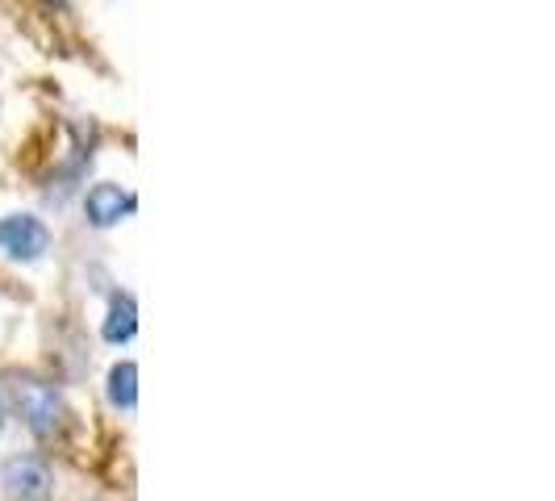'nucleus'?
<instances>
[{
	"mask_svg": "<svg viewBox=\"0 0 555 501\" xmlns=\"http://www.w3.org/2000/svg\"><path fill=\"white\" fill-rule=\"evenodd\" d=\"M0 485H4V493L13 501H51V493H55L51 468L42 460H29V455L9 460L4 473H0Z\"/></svg>",
	"mask_w": 555,
	"mask_h": 501,
	"instance_id": "nucleus-3",
	"label": "nucleus"
},
{
	"mask_svg": "<svg viewBox=\"0 0 555 501\" xmlns=\"http://www.w3.org/2000/svg\"><path fill=\"white\" fill-rule=\"evenodd\" d=\"M0 251L17 264H38L51 251V230L34 214H9L0 218Z\"/></svg>",
	"mask_w": 555,
	"mask_h": 501,
	"instance_id": "nucleus-1",
	"label": "nucleus"
},
{
	"mask_svg": "<svg viewBox=\"0 0 555 501\" xmlns=\"http://www.w3.org/2000/svg\"><path fill=\"white\" fill-rule=\"evenodd\" d=\"M139 331V306H134V297H126V293H117L109 301V318H105V343H130Z\"/></svg>",
	"mask_w": 555,
	"mask_h": 501,
	"instance_id": "nucleus-5",
	"label": "nucleus"
},
{
	"mask_svg": "<svg viewBox=\"0 0 555 501\" xmlns=\"http://www.w3.org/2000/svg\"><path fill=\"white\" fill-rule=\"evenodd\" d=\"M83 214H88V222L92 226L109 230V226L126 222V218L134 214V196L121 193L117 184H92L88 196H83Z\"/></svg>",
	"mask_w": 555,
	"mask_h": 501,
	"instance_id": "nucleus-4",
	"label": "nucleus"
},
{
	"mask_svg": "<svg viewBox=\"0 0 555 501\" xmlns=\"http://www.w3.org/2000/svg\"><path fill=\"white\" fill-rule=\"evenodd\" d=\"M17 410L26 418V426L34 435H42V439H51L59 426H63V397H59L51 385H42V381H22L17 385Z\"/></svg>",
	"mask_w": 555,
	"mask_h": 501,
	"instance_id": "nucleus-2",
	"label": "nucleus"
},
{
	"mask_svg": "<svg viewBox=\"0 0 555 501\" xmlns=\"http://www.w3.org/2000/svg\"><path fill=\"white\" fill-rule=\"evenodd\" d=\"M0 426H4V406H0Z\"/></svg>",
	"mask_w": 555,
	"mask_h": 501,
	"instance_id": "nucleus-7",
	"label": "nucleus"
},
{
	"mask_svg": "<svg viewBox=\"0 0 555 501\" xmlns=\"http://www.w3.org/2000/svg\"><path fill=\"white\" fill-rule=\"evenodd\" d=\"M109 401L117 410L139 406V368L134 363H113L109 368Z\"/></svg>",
	"mask_w": 555,
	"mask_h": 501,
	"instance_id": "nucleus-6",
	"label": "nucleus"
}]
</instances>
